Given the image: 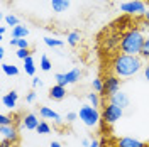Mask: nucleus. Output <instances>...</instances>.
I'll use <instances>...</instances> for the list:
<instances>
[{"instance_id": "32", "label": "nucleus", "mask_w": 149, "mask_h": 147, "mask_svg": "<svg viewBox=\"0 0 149 147\" xmlns=\"http://www.w3.org/2000/svg\"><path fill=\"white\" fill-rule=\"evenodd\" d=\"M36 92H29L27 95H26V101H27V103H34V100H36Z\"/></svg>"}, {"instance_id": "9", "label": "nucleus", "mask_w": 149, "mask_h": 147, "mask_svg": "<svg viewBox=\"0 0 149 147\" xmlns=\"http://www.w3.org/2000/svg\"><path fill=\"white\" fill-rule=\"evenodd\" d=\"M109 103H113V105H117V107H120L122 110H125L127 107L130 105V98H129V95L125 92H117L115 95H112L110 96V101Z\"/></svg>"}, {"instance_id": "38", "label": "nucleus", "mask_w": 149, "mask_h": 147, "mask_svg": "<svg viewBox=\"0 0 149 147\" xmlns=\"http://www.w3.org/2000/svg\"><path fill=\"white\" fill-rule=\"evenodd\" d=\"M3 58H5V47L0 46V59H3Z\"/></svg>"}, {"instance_id": "8", "label": "nucleus", "mask_w": 149, "mask_h": 147, "mask_svg": "<svg viewBox=\"0 0 149 147\" xmlns=\"http://www.w3.org/2000/svg\"><path fill=\"white\" fill-rule=\"evenodd\" d=\"M0 137L12 142V144H15L17 139H19V132L14 127V123L12 125H0Z\"/></svg>"}, {"instance_id": "2", "label": "nucleus", "mask_w": 149, "mask_h": 147, "mask_svg": "<svg viewBox=\"0 0 149 147\" xmlns=\"http://www.w3.org/2000/svg\"><path fill=\"white\" fill-rule=\"evenodd\" d=\"M146 37L139 29H127L125 32H122L120 39V49L122 54H130V56H141L142 46H144Z\"/></svg>"}, {"instance_id": "11", "label": "nucleus", "mask_w": 149, "mask_h": 147, "mask_svg": "<svg viewBox=\"0 0 149 147\" xmlns=\"http://www.w3.org/2000/svg\"><path fill=\"white\" fill-rule=\"evenodd\" d=\"M120 39H122V34L120 32H112V34H107V37L103 39V47L107 51H112L115 47L120 46Z\"/></svg>"}, {"instance_id": "20", "label": "nucleus", "mask_w": 149, "mask_h": 147, "mask_svg": "<svg viewBox=\"0 0 149 147\" xmlns=\"http://www.w3.org/2000/svg\"><path fill=\"white\" fill-rule=\"evenodd\" d=\"M80 37H81V34H80L78 31H71V32L68 34V37H66V42H68L70 46H76V44L80 42Z\"/></svg>"}, {"instance_id": "39", "label": "nucleus", "mask_w": 149, "mask_h": 147, "mask_svg": "<svg viewBox=\"0 0 149 147\" xmlns=\"http://www.w3.org/2000/svg\"><path fill=\"white\" fill-rule=\"evenodd\" d=\"M5 32H7V27H5V26H2V27H0V36L3 37V34H5Z\"/></svg>"}, {"instance_id": "10", "label": "nucleus", "mask_w": 149, "mask_h": 147, "mask_svg": "<svg viewBox=\"0 0 149 147\" xmlns=\"http://www.w3.org/2000/svg\"><path fill=\"white\" fill-rule=\"evenodd\" d=\"M17 100H19V93L15 90H12V92L5 93L2 96V107L7 108V110H14L17 107Z\"/></svg>"}, {"instance_id": "27", "label": "nucleus", "mask_w": 149, "mask_h": 147, "mask_svg": "<svg viewBox=\"0 0 149 147\" xmlns=\"http://www.w3.org/2000/svg\"><path fill=\"white\" fill-rule=\"evenodd\" d=\"M93 90H95V93L103 92V80L102 78H95V80H93Z\"/></svg>"}, {"instance_id": "14", "label": "nucleus", "mask_w": 149, "mask_h": 147, "mask_svg": "<svg viewBox=\"0 0 149 147\" xmlns=\"http://www.w3.org/2000/svg\"><path fill=\"white\" fill-rule=\"evenodd\" d=\"M66 96V86H61V85H54L49 88V98L56 101H61Z\"/></svg>"}, {"instance_id": "34", "label": "nucleus", "mask_w": 149, "mask_h": 147, "mask_svg": "<svg viewBox=\"0 0 149 147\" xmlns=\"http://www.w3.org/2000/svg\"><path fill=\"white\" fill-rule=\"evenodd\" d=\"M142 71H144V78H146V80H148V83H149V61L144 64V69H142Z\"/></svg>"}, {"instance_id": "21", "label": "nucleus", "mask_w": 149, "mask_h": 147, "mask_svg": "<svg viewBox=\"0 0 149 147\" xmlns=\"http://www.w3.org/2000/svg\"><path fill=\"white\" fill-rule=\"evenodd\" d=\"M44 44L47 47H63L65 42L61 39H53V37H44Z\"/></svg>"}, {"instance_id": "1", "label": "nucleus", "mask_w": 149, "mask_h": 147, "mask_svg": "<svg viewBox=\"0 0 149 147\" xmlns=\"http://www.w3.org/2000/svg\"><path fill=\"white\" fill-rule=\"evenodd\" d=\"M113 74L119 78H130L137 74L141 69H144V63L141 56H130V54H117L112 61Z\"/></svg>"}, {"instance_id": "41", "label": "nucleus", "mask_w": 149, "mask_h": 147, "mask_svg": "<svg viewBox=\"0 0 149 147\" xmlns=\"http://www.w3.org/2000/svg\"><path fill=\"white\" fill-rule=\"evenodd\" d=\"M49 147H61V144H59V142H56V140H54V142H51V146H49Z\"/></svg>"}, {"instance_id": "26", "label": "nucleus", "mask_w": 149, "mask_h": 147, "mask_svg": "<svg viewBox=\"0 0 149 147\" xmlns=\"http://www.w3.org/2000/svg\"><path fill=\"white\" fill-rule=\"evenodd\" d=\"M141 58L149 61V37H146V41H144V46H142V51H141Z\"/></svg>"}, {"instance_id": "29", "label": "nucleus", "mask_w": 149, "mask_h": 147, "mask_svg": "<svg viewBox=\"0 0 149 147\" xmlns=\"http://www.w3.org/2000/svg\"><path fill=\"white\" fill-rule=\"evenodd\" d=\"M15 54H17L19 59H22V61H24L26 58L31 56V51H29V49H17V53H15Z\"/></svg>"}, {"instance_id": "16", "label": "nucleus", "mask_w": 149, "mask_h": 147, "mask_svg": "<svg viewBox=\"0 0 149 147\" xmlns=\"http://www.w3.org/2000/svg\"><path fill=\"white\" fill-rule=\"evenodd\" d=\"M70 5H71V0H51V9L56 14L66 12V10L70 9Z\"/></svg>"}, {"instance_id": "24", "label": "nucleus", "mask_w": 149, "mask_h": 147, "mask_svg": "<svg viewBox=\"0 0 149 147\" xmlns=\"http://www.w3.org/2000/svg\"><path fill=\"white\" fill-rule=\"evenodd\" d=\"M51 68H53L51 59H49L46 54H42L41 56V69H42V71H51Z\"/></svg>"}, {"instance_id": "36", "label": "nucleus", "mask_w": 149, "mask_h": 147, "mask_svg": "<svg viewBox=\"0 0 149 147\" xmlns=\"http://www.w3.org/2000/svg\"><path fill=\"white\" fill-rule=\"evenodd\" d=\"M88 147H102V144H100V142H98L97 139H93V140H92V144H90Z\"/></svg>"}, {"instance_id": "17", "label": "nucleus", "mask_w": 149, "mask_h": 147, "mask_svg": "<svg viewBox=\"0 0 149 147\" xmlns=\"http://www.w3.org/2000/svg\"><path fill=\"white\" fill-rule=\"evenodd\" d=\"M29 36V29L26 26H15V27H12V37L14 39H26Z\"/></svg>"}, {"instance_id": "37", "label": "nucleus", "mask_w": 149, "mask_h": 147, "mask_svg": "<svg viewBox=\"0 0 149 147\" xmlns=\"http://www.w3.org/2000/svg\"><path fill=\"white\" fill-rule=\"evenodd\" d=\"M90 144H92V140H90V139H83V140H81V146H83V147H88Z\"/></svg>"}, {"instance_id": "13", "label": "nucleus", "mask_w": 149, "mask_h": 147, "mask_svg": "<svg viewBox=\"0 0 149 147\" xmlns=\"http://www.w3.org/2000/svg\"><path fill=\"white\" fill-rule=\"evenodd\" d=\"M39 123H41V122L37 120L36 113H27V115L22 119V127H24L26 130H36Z\"/></svg>"}, {"instance_id": "40", "label": "nucleus", "mask_w": 149, "mask_h": 147, "mask_svg": "<svg viewBox=\"0 0 149 147\" xmlns=\"http://www.w3.org/2000/svg\"><path fill=\"white\" fill-rule=\"evenodd\" d=\"M10 46H15V47H17V39H14V37H10Z\"/></svg>"}, {"instance_id": "22", "label": "nucleus", "mask_w": 149, "mask_h": 147, "mask_svg": "<svg viewBox=\"0 0 149 147\" xmlns=\"http://www.w3.org/2000/svg\"><path fill=\"white\" fill-rule=\"evenodd\" d=\"M86 98H88V103H90L92 107H95V108L100 107V96H98V93H88Z\"/></svg>"}, {"instance_id": "31", "label": "nucleus", "mask_w": 149, "mask_h": 147, "mask_svg": "<svg viewBox=\"0 0 149 147\" xmlns=\"http://www.w3.org/2000/svg\"><path fill=\"white\" fill-rule=\"evenodd\" d=\"M76 119H78V113H76V112H70V113H66V122H68V123L74 122Z\"/></svg>"}, {"instance_id": "18", "label": "nucleus", "mask_w": 149, "mask_h": 147, "mask_svg": "<svg viewBox=\"0 0 149 147\" xmlns=\"http://www.w3.org/2000/svg\"><path fill=\"white\" fill-rule=\"evenodd\" d=\"M24 71L27 76H34L36 74V64H34V59H32V56H29L24 59Z\"/></svg>"}, {"instance_id": "3", "label": "nucleus", "mask_w": 149, "mask_h": 147, "mask_svg": "<svg viewBox=\"0 0 149 147\" xmlns=\"http://www.w3.org/2000/svg\"><path fill=\"white\" fill-rule=\"evenodd\" d=\"M78 119L83 122L86 127H97L102 120V113L98 112V108L92 107L90 103L88 105H81L80 112H78Z\"/></svg>"}, {"instance_id": "33", "label": "nucleus", "mask_w": 149, "mask_h": 147, "mask_svg": "<svg viewBox=\"0 0 149 147\" xmlns=\"http://www.w3.org/2000/svg\"><path fill=\"white\" fill-rule=\"evenodd\" d=\"M37 86H39V88L42 86V80L37 78V76H32V88H37Z\"/></svg>"}, {"instance_id": "12", "label": "nucleus", "mask_w": 149, "mask_h": 147, "mask_svg": "<svg viewBox=\"0 0 149 147\" xmlns=\"http://www.w3.org/2000/svg\"><path fill=\"white\" fill-rule=\"evenodd\" d=\"M39 115L44 120H54L58 125L61 123V115H59L58 112H54L53 108H49V107H41V108H39Z\"/></svg>"}, {"instance_id": "30", "label": "nucleus", "mask_w": 149, "mask_h": 147, "mask_svg": "<svg viewBox=\"0 0 149 147\" xmlns=\"http://www.w3.org/2000/svg\"><path fill=\"white\" fill-rule=\"evenodd\" d=\"M17 49H29L27 39H17Z\"/></svg>"}, {"instance_id": "6", "label": "nucleus", "mask_w": 149, "mask_h": 147, "mask_svg": "<svg viewBox=\"0 0 149 147\" xmlns=\"http://www.w3.org/2000/svg\"><path fill=\"white\" fill-rule=\"evenodd\" d=\"M117 92H120V78L115 74H107L103 78V95L110 98L112 95H115Z\"/></svg>"}, {"instance_id": "25", "label": "nucleus", "mask_w": 149, "mask_h": 147, "mask_svg": "<svg viewBox=\"0 0 149 147\" xmlns=\"http://www.w3.org/2000/svg\"><path fill=\"white\" fill-rule=\"evenodd\" d=\"M3 20H5V24H7V26H12V27L19 26V19L15 17L14 14H7V15L3 17Z\"/></svg>"}, {"instance_id": "5", "label": "nucleus", "mask_w": 149, "mask_h": 147, "mask_svg": "<svg viewBox=\"0 0 149 147\" xmlns=\"http://www.w3.org/2000/svg\"><path fill=\"white\" fill-rule=\"evenodd\" d=\"M81 78V69L80 68H73L66 73H56L54 74V81L56 85H61V86H68V85H73Z\"/></svg>"}, {"instance_id": "42", "label": "nucleus", "mask_w": 149, "mask_h": 147, "mask_svg": "<svg viewBox=\"0 0 149 147\" xmlns=\"http://www.w3.org/2000/svg\"><path fill=\"white\" fill-rule=\"evenodd\" d=\"M144 15H146V20H148V22H149V9L146 10V14H144Z\"/></svg>"}, {"instance_id": "4", "label": "nucleus", "mask_w": 149, "mask_h": 147, "mask_svg": "<svg viewBox=\"0 0 149 147\" xmlns=\"http://www.w3.org/2000/svg\"><path fill=\"white\" fill-rule=\"evenodd\" d=\"M122 115H124V110H122L120 107L113 105V103L105 105L103 110H102V120L107 125H113L115 122H119L122 119Z\"/></svg>"}, {"instance_id": "28", "label": "nucleus", "mask_w": 149, "mask_h": 147, "mask_svg": "<svg viewBox=\"0 0 149 147\" xmlns=\"http://www.w3.org/2000/svg\"><path fill=\"white\" fill-rule=\"evenodd\" d=\"M12 123H14V120H12L10 115H7V113L0 115V125H12Z\"/></svg>"}, {"instance_id": "23", "label": "nucleus", "mask_w": 149, "mask_h": 147, "mask_svg": "<svg viewBox=\"0 0 149 147\" xmlns=\"http://www.w3.org/2000/svg\"><path fill=\"white\" fill-rule=\"evenodd\" d=\"M36 132H37V134H41V135H46V134H49V132H51V127H49V123H47V122L41 120V123L37 125Z\"/></svg>"}, {"instance_id": "35", "label": "nucleus", "mask_w": 149, "mask_h": 147, "mask_svg": "<svg viewBox=\"0 0 149 147\" xmlns=\"http://www.w3.org/2000/svg\"><path fill=\"white\" fill-rule=\"evenodd\" d=\"M0 147H12V142L5 140V139H2V140H0Z\"/></svg>"}, {"instance_id": "7", "label": "nucleus", "mask_w": 149, "mask_h": 147, "mask_svg": "<svg viewBox=\"0 0 149 147\" xmlns=\"http://www.w3.org/2000/svg\"><path fill=\"white\" fill-rule=\"evenodd\" d=\"M120 10L127 15H142L146 14V3L141 0H129L120 5Z\"/></svg>"}, {"instance_id": "15", "label": "nucleus", "mask_w": 149, "mask_h": 147, "mask_svg": "<svg viewBox=\"0 0 149 147\" xmlns=\"http://www.w3.org/2000/svg\"><path fill=\"white\" fill-rule=\"evenodd\" d=\"M117 147H146V144L134 137H120L117 140Z\"/></svg>"}, {"instance_id": "19", "label": "nucleus", "mask_w": 149, "mask_h": 147, "mask_svg": "<svg viewBox=\"0 0 149 147\" xmlns=\"http://www.w3.org/2000/svg\"><path fill=\"white\" fill-rule=\"evenodd\" d=\"M2 73L5 76H17L19 74V68L15 64H9V63H2Z\"/></svg>"}]
</instances>
